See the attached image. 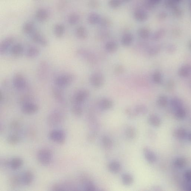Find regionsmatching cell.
Wrapping results in <instances>:
<instances>
[{
    "instance_id": "obj_24",
    "label": "cell",
    "mask_w": 191,
    "mask_h": 191,
    "mask_svg": "<svg viewBox=\"0 0 191 191\" xmlns=\"http://www.w3.org/2000/svg\"><path fill=\"white\" fill-rule=\"evenodd\" d=\"M188 133L186 130L183 128H179L174 131V136L176 138L182 140L187 137Z\"/></svg>"
},
{
    "instance_id": "obj_46",
    "label": "cell",
    "mask_w": 191,
    "mask_h": 191,
    "mask_svg": "<svg viewBox=\"0 0 191 191\" xmlns=\"http://www.w3.org/2000/svg\"><path fill=\"white\" fill-rule=\"evenodd\" d=\"M161 49V47L160 45H155L151 48L148 51V54L150 56H153L158 54Z\"/></svg>"
},
{
    "instance_id": "obj_8",
    "label": "cell",
    "mask_w": 191,
    "mask_h": 191,
    "mask_svg": "<svg viewBox=\"0 0 191 191\" xmlns=\"http://www.w3.org/2000/svg\"><path fill=\"white\" fill-rule=\"evenodd\" d=\"M14 38L12 36L6 38L1 41L0 44V53L1 54H4L8 50L14 42Z\"/></svg>"
},
{
    "instance_id": "obj_19",
    "label": "cell",
    "mask_w": 191,
    "mask_h": 191,
    "mask_svg": "<svg viewBox=\"0 0 191 191\" xmlns=\"http://www.w3.org/2000/svg\"><path fill=\"white\" fill-rule=\"evenodd\" d=\"M101 16L97 13H89L88 17V21L89 24L91 25L99 24Z\"/></svg>"
},
{
    "instance_id": "obj_52",
    "label": "cell",
    "mask_w": 191,
    "mask_h": 191,
    "mask_svg": "<svg viewBox=\"0 0 191 191\" xmlns=\"http://www.w3.org/2000/svg\"><path fill=\"white\" fill-rule=\"evenodd\" d=\"M100 5V4L98 1H91L88 2V7L92 9L98 8Z\"/></svg>"
},
{
    "instance_id": "obj_30",
    "label": "cell",
    "mask_w": 191,
    "mask_h": 191,
    "mask_svg": "<svg viewBox=\"0 0 191 191\" xmlns=\"http://www.w3.org/2000/svg\"><path fill=\"white\" fill-rule=\"evenodd\" d=\"M80 20V16L78 14L75 13L70 14L68 18V22L71 25H76Z\"/></svg>"
},
{
    "instance_id": "obj_9",
    "label": "cell",
    "mask_w": 191,
    "mask_h": 191,
    "mask_svg": "<svg viewBox=\"0 0 191 191\" xmlns=\"http://www.w3.org/2000/svg\"><path fill=\"white\" fill-rule=\"evenodd\" d=\"M89 95L88 91L82 90L78 91L74 96V101L76 103L80 104L83 102Z\"/></svg>"
},
{
    "instance_id": "obj_23",
    "label": "cell",
    "mask_w": 191,
    "mask_h": 191,
    "mask_svg": "<svg viewBox=\"0 0 191 191\" xmlns=\"http://www.w3.org/2000/svg\"><path fill=\"white\" fill-rule=\"evenodd\" d=\"M24 48L21 44H17L13 46L11 49V53L13 56H18L24 52Z\"/></svg>"
},
{
    "instance_id": "obj_27",
    "label": "cell",
    "mask_w": 191,
    "mask_h": 191,
    "mask_svg": "<svg viewBox=\"0 0 191 191\" xmlns=\"http://www.w3.org/2000/svg\"><path fill=\"white\" fill-rule=\"evenodd\" d=\"M149 123L152 126L158 127L161 124V120L160 117L155 114H151L149 118Z\"/></svg>"
},
{
    "instance_id": "obj_28",
    "label": "cell",
    "mask_w": 191,
    "mask_h": 191,
    "mask_svg": "<svg viewBox=\"0 0 191 191\" xmlns=\"http://www.w3.org/2000/svg\"><path fill=\"white\" fill-rule=\"evenodd\" d=\"M170 103L172 108H173L175 111L180 108H183L182 101L179 98H173L171 100Z\"/></svg>"
},
{
    "instance_id": "obj_32",
    "label": "cell",
    "mask_w": 191,
    "mask_h": 191,
    "mask_svg": "<svg viewBox=\"0 0 191 191\" xmlns=\"http://www.w3.org/2000/svg\"><path fill=\"white\" fill-rule=\"evenodd\" d=\"M166 34V30L164 28H160L154 33L152 39L155 41H158L162 39Z\"/></svg>"
},
{
    "instance_id": "obj_57",
    "label": "cell",
    "mask_w": 191,
    "mask_h": 191,
    "mask_svg": "<svg viewBox=\"0 0 191 191\" xmlns=\"http://www.w3.org/2000/svg\"><path fill=\"white\" fill-rule=\"evenodd\" d=\"M85 190L87 191H94L96 190L95 186L91 183H88L85 184Z\"/></svg>"
},
{
    "instance_id": "obj_5",
    "label": "cell",
    "mask_w": 191,
    "mask_h": 191,
    "mask_svg": "<svg viewBox=\"0 0 191 191\" xmlns=\"http://www.w3.org/2000/svg\"><path fill=\"white\" fill-rule=\"evenodd\" d=\"M104 81V77L103 75L100 73H93L90 76V81L91 85L97 88L102 86Z\"/></svg>"
},
{
    "instance_id": "obj_41",
    "label": "cell",
    "mask_w": 191,
    "mask_h": 191,
    "mask_svg": "<svg viewBox=\"0 0 191 191\" xmlns=\"http://www.w3.org/2000/svg\"><path fill=\"white\" fill-rule=\"evenodd\" d=\"M147 108L144 105H137L135 109V113L137 114H144L147 113Z\"/></svg>"
},
{
    "instance_id": "obj_7",
    "label": "cell",
    "mask_w": 191,
    "mask_h": 191,
    "mask_svg": "<svg viewBox=\"0 0 191 191\" xmlns=\"http://www.w3.org/2000/svg\"><path fill=\"white\" fill-rule=\"evenodd\" d=\"M31 39L33 42L39 44L43 46H46L48 45V42L47 39L41 35L38 30H34L32 33Z\"/></svg>"
},
{
    "instance_id": "obj_29",
    "label": "cell",
    "mask_w": 191,
    "mask_h": 191,
    "mask_svg": "<svg viewBox=\"0 0 191 191\" xmlns=\"http://www.w3.org/2000/svg\"><path fill=\"white\" fill-rule=\"evenodd\" d=\"M34 24L32 22H28L24 24L22 30L24 33L29 34L34 31Z\"/></svg>"
},
{
    "instance_id": "obj_62",
    "label": "cell",
    "mask_w": 191,
    "mask_h": 191,
    "mask_svg": "<svg viewBox=\"0 0 191 191\" xmlns=\"http://www.w3.org/2000/svg\"><path fill=\"white\" fill-rule=\"evenodd\" d=\"M188 140L189 141H190L191 140V134L190 133H188L187 137H186Z\"/></svg>"
},
{
    "instance_id": "obj_33",
    "label": "cell",
    "mask_w": 191,
    "mask_h": 191,
    "mask_svg": "<svg viewBox=\"0 0 191 191\" xmlns=\"http://www.w3.org/2000/svg\"><path fill=\"white\" fill-rule=\"evenodd\" d=\"M161 1L160 0H150L145 1L144 2V7L148 10L152 9L155 6L158 5Z\"/></svg>"
},
{
    "instance_id": "obj_35",
    "label": "cell",
    "mask_w": 191,
    "mask_h": 191,
    "mask_svg": "<svg viewBox=\"0 0 191 191\" xmlns=\"http://www.w3.org/2000/svg\"><path fill=\"white\" fill-rule=\"evenodd\" d=\"M20 140V137L16 134H11L7 137V141L10 144L16 145L19 143Z\"/></svg>"
},
{
    "instance_id": "obj_45",
    "label": "cell",
    "mask_w": 191,
    "mask_h": 191,
    "mask_svg": "<svg viewBox=\"0 0 191 191\" xmlns=\"http://www.w3.org/2000/svg\"><path fill=\"white\" fill-rule=\"evenodd\" d=\"M181 1H166L164 2V6L166 7H170L172 8L174 7L178 6V4L181 2Z\"/></svg>"
},
{
    "instance_id": "obj_1",
    "label": "cell",
    "mask_w": 191,
    "mask_h": 191,
    "mask_svg": "<svg viewBox=\"0 0 191 191\" xmlns=\"http://www.w3.org/2000/svg\"><path fill=\"white\" fill-rule=\"evenodd\" d=\"M37 156L39 162L45 166L50 164L52 159V154L51 151L46 149H43L39 150L38 152Z\"/></svg>"
},
{
    "instance_id": "obj_50",
    "label": "cell",
    "mask_w": 191,
    "mask_h": 191,
    "mask_svg": "<svg viewBox=\"0 0 191 191\" xmlns=\"http://www.w3.org/2000/svg\"><path fill=\"white\" fill-rule=\"evenodd\" d=\"M72 111L75 115L80 116L82 114V109L80 107L78 106H74L72 109Z\"/></svg>"
},
{
    "instance_id": "obj_40",
    "label": "cell",
    "mask_w": 191,
    "mask_h": 191,
    "mask_svg": "<svg viewBox=\"0 0 191 191\" xmlns=\"http://www.w3.org/2000/svg\"><path fill=\"white\" fill-rule=\"evenodd\" d=\"M99 24L101 27H108L111 26L112 22L109 18L101 17Z\"/></svg>"
},
{
    "instance_id": "obj_13",
    "label": "cell",
    "mask_w": 191,
    "mask_h": 191,
    "mask_svg": "<svg viewBox=\"0 0 191 191\" xmlns=\"http://www.w3.org/2000/svg\"><path fill=\"white\" fill-rule=\"evenodd\" d=\"M191 68L190 65H183L178 70V74L180 77L186 78L190 76Z\"/></svg>"
},
{
    "instance_id": "obj_63",
    "label": "cell",
    "mask_w": 191,
    "mask_h": 191,
    "mask_svg": "<svg viewBox=\"0 0 191 191\" xmlns=\"http://www.w3.org/2000/svg\"><path fill=\"white\" fill-rule=\"evenodd\" d=\"M187 47L189 49H191V40H189L187 43Z\"/></svg>"
},
{
    "instance_id": "obj_36",
    "label": "cell",
    "mask_w": 191,
    "mask_h": 191,
    "mask_svg": "<svg viewBox=\"0 0 191 191\" xmlns=\"http://www.w3.org/2000/svg\"><path fill=\"white\" fill-rule=\"evenodd\" d=\"M133 180L132 177L129 174H124L122 176V181L123 184L125 185H130L132 184Z\"/></svg>"
},
{
    "instance_id": "obj_12",
    "label": "cell",
    "mask_w": 191,
    "mask_h": 191,
    "mask_svg": "<svg viewBox=\"0 0 191 191\" xmlns=\"http://www.w3.org/2000/svg\"><path fill=\"white\" fill-rule=\"evenodd\" d=\"M36 16L38 20L43 22L48 19L49 16V13L45 9H39L36 12Z\"/></svg>"
},
{
    "instance_id": "obj_10",
    "label": "cell",
    "mask_w": 191,
    "mask_h": 191,
    "mask_svg": "<svg viewBox=\"0 0 191 191\" xmlns=\"http://www.w3.org/2000/svg\"><path fill=\"white\" fill-rule=\"evenodd\" d=\"M134 17L137 21L140 22H143L147 20L149 15L145 10L140 9L135 10L134 13Z\"/></svg>"
},
{
    "instance_id": "obj_44",
    "label": "cell",
    "mask_w": 191,
    "mask_h": 191,
    "mask_svg": "<svg viewBox=\"0 0 191 191\" xmlns=\"http://www.w3.org/2000/svg\"><path fill=\"white\" fill-rule=\"evenodd\" d=\"M102 144L104 147L106 149H109L112 146V142L111 139L108 137H104L102 139Z\"/></svg>"
},
{
    "instance_id": "obj_60",
    "label": "cell",
    "mask_w": 191,
    "mask_h": 191,
    "mask_svg": "<svg viewBox=\"0 0 191 191\" xmlns=\"http://www.w3.org/2000/svg\"><path fill=\"white\" fill-rule=\"evenodd\" d=\"M54 94L55 97L56 99H57L58 100H62V94H61L60 92L59 91H56V90H54Z\"/></svg>"
},
{
    "instance_id": "obj_2",
    "label": "cell",
    "mask_w": 191,
    "mask_h": 191,
    "mask_svg": "<svg viewBox=\"0 0 191 191\" xmlns=\"http://www.w3.org/2000/svg\"><path fill=\"white\" fill-rule=\"evenodd\" d=\"M73 74H67L58 76L55 80V83L58 86L65 87L71 84L74 80Z\"/></svg>"
},
{
    "instance_id": "obj_11",
    "label": "cell",
    "mask_w": 191,
    "mask_h": 191,
    "mask_svg": "<svg viewBox=\"0 0 191 191\" xmlns=\"http://www.w3.org/2000/svg\"><path fill=\"white\" fill-rule=\"evenodd\" d=\"M33 178L34 176L33 172L30 171H26L21 177V181L25 186H29L33 183Z\"/></svg>"
},
{
    "instance_id": "obj_54",
    "label": "cell",
    "mask_w": 191,
    "mask_h": 191,
    "mask_svg": "<svg viewBox=\"0 0 191 191\" xmlns=\"http://www.w3.org/2000/svg\"><path fill=\"white\" fill-rule=\"evenodd\" d=\"M125 68L123 65H117L114 68V72L116 74H122L124 71Z\"/></svg>"
},
{
    "instance_id": "obj_16",
    "label": "cell",
    "mask_w": 191,
    "mask_h": 191,
    "mask_svg": "<svg viewBox=\"0 0 191 191\" xmlns=\"http://www.w3.org/2000/svg\"><path fill=\"white\" fill-rule=\"evenodd\" d=\"M24 164L23 160L22 159L18 157L13 158L9 163L10 167L13 169H17L22 167Z\"/></svg>"
},
{
    "instance_id": "obj_55",
    "label": "cell",
    "mask_w": 191,
    "mask_h": 191,
    "mask_svg": "<svg viewBox=\"0 0 191 191\" xmlns=\"http://www.w3.org/2000/svg\"><path fill=\"white\" fill-rule=\"evenodd\" d=\"M172 36L175 37H179L181 36L182 31L181 29L178 27H175L172 30Z\"/></svg>"
},
{
    "instance_id": "obj_43",
    "label": "cell",
    "mask_w": 191,
    "mask_h": 191,
    "mask_svg": "<svg viewBox=\"0 0 191 191\" xmlns=\"http://www.w3.org/2000/svg\"><path fill=\"white\" fill-rule=\"evenodd\" d=\"M175 111V117L179 120H183L186 117V111L183 108L177 109Z\"/></svg>"
},
{
    "instance_id": "obj_48",
    "label": "cell",
    "mask_w": 191,
    "mask_h": 191,
    "mask_svg": "<svg viewBox=\"0 0 191 191\" xmlns=\"http://www.w3.org/2000/svg\"><path fill=\"white\" fill-rule=\"evenodd\" d=\"M175 81L172 79H170L166 82V89L168 91H172L175 89Z\"/></svg>"
},
{
    "instance_id": "obj_26",
    "label": "cell",
    "mask_w": 191,
    "mask_h": 191,
    "mask_svg": "<svg viewBox=\"0 0 191 191\" xmlns=\"http://www.w3.org/2000/svg\"><path fill=\"white\" fill-rule=\"evenodd\" d=\"M121 168L120 163L117 161H113L110 163L108 166L109 170L114 173H117L120 172Z\"/></svg>"
},
{
    "instance_id": "obj_25",
    "label": "cell",
    "mask_w": 191,
    "mask_h": 191,
    "mask_svg": "<svg viewBox=\"0 0 191 191\" xmlns=\"http://www.w3.org/2000/svg\"><path fill=\"white\" fill-rule=\"evenodd\" d=\"M21 181V177L18 175L11 177L10 180V184L12 188H16L20 185Z\"/></svg>"
},
{
    "instance_id": "obj_51",
    "label": "cell",
    "mask_w": 191,
    "mask_h": 191,
    "mask_svg": "<svg viewBox=\"0 0 191 191\" xmlns=\"http://www.w3.org/2000/svg\"><path fill=\"white\" fill-rule=\"evenodd\" d=\"M68 4V1H59L57 4V8L58 10H65V7Z\"/></svg>"
},
{
    "instance_id": "obj_59",
    "label": "cell",
    "mask_w": 191,
    "mask_h": 191,
    "mask_svg": "<svg viewBox=\"0 0 191 191\" xmlns=\"http://www.w3.org/2000/svg\"><path fill=\"white\" fill-rule=\"evenodd\" d=\"M191 173L190 170L186 171L184 174V178L187 182H191Z\"/></svg>"
},
{
    "instance_id": "obj_37",
    "label": "cell",
    "mask_w": 191,
    "mask_h": 191,
    "mask_svg": "<svg viewBox=\"0 0 191 191\" xmlns=\"http://www.w3.org/2000/svg\"><path fill=\"white\" fill-rule=\"evenodd\" d=\"M187 164V161L185 158L180 157L177 158L175 162V166L178 169H182Z\"/></svg>"
},
{
    "instance_id": "obj_39",
    "label": "cell",
    "mask_w": 191,
    "mask_h": 191,
    "mask_svg": "<svg viewBox=\"0 0 191 191\" xmlns=\"http://www.w3.org/2000/svg\"><path fill=\"white\" fill-rule=\"evenodd\" d=\"M172 15L175 17L180 18L182 17L183 15V12L182 10L178 6H177L172 8Z\"/></svg>"
},
{
    "instance_id": "obj_21",
    "label": "cell",
    "mask_w": 191,
    "mask_h": 191,
    "mask_svg": "<svg viewBox=\"0 0 191 191\" xmlns=\"http://www.w3.org/2000/svg\"><path fill=\"white\" fill-rule=\"evenodd\" d=\"M134 36L132 33H125L121 39L122 44L125 47L129 46L132 44L134 40Z\"/></svg>"
},
{
    "instance_id": "obj_34",
    "label": "cell",
    "mask_w": 191,
    "mask_h": 191,
    "mask_svg": "<svg viewBox=\"0 0 191 191\" xmlns=\"http://www.w3.org/2000/svg\"><path fill=\"white\" fill-rule=\"evenodd\" d=\"M113 102L109 99H104L101 101L100 102V107L102 109L107 110L109 109L112 107Z\"/></svg>"
},
{
    "instance_id": "obj_56",
    "label": "cell",
    "mask_w": 191,
    "mask_h": 191,
    "mask_svg": "<svg viewBox=\"0 0 191 191\" xmlns=\"http://www.w3.org/2000/svg\"><path fill=\"white\" fill-rule=\"evenodd\" d=\"M177 47L173 44H171L168 46L166 48V51L169 54H172L176 51Z\"/></svg>"
},
{
    "instance_id": "obj_15",
    "label": "cell",
    "mask_w": 191,
    "mask_h": 191,
    "mask_svg": "<svg viewBox=\"0 0 191 191\" xmlns=\"http://www.w3.org/2000/svg\"><path fill=\"white\" fill-rule=\"evenodd\" d=\"M40 50L38 47L32 46L27 49L26 56L29 58H33L38 56L40 53Z\"/></svg>"
},
{
    "instance_id": "obj_14",
    "label": "cell",
    "mask_w": 191,
    "mask_h": 191,
    "mask_svg": "<svg viewBox=\"0 0 191 191\" xmlns=\"http://www.w3.org/2000/svg\"><path fill=\"white\" fill-rule=\"evenodd\" d=\"M143 152L145 158L149 162L152 163H155L156 161L157 157L155 154L149 148H145L143 149Z\"/></svg>"
},
{
    "instance_id": "obj_38",
    "label": "cell",
    "mask_w": 191,
    "mask_h": 191,
    "mask_svg": "<svg viewBox=\"0 0 191 191\" xmlns=\"http://www.w3.org/2000/svg\"><path fill=\"white\" fill-rule=\"evenodd\" d=\"M157 104L161 107H166L168 103L167 97L164 95L160 96L157 101Z\"/></svg>"
},
{
    "instance_id": "obj_47",
    "label": "cell",
    "mask_w": 191,
    "mask_h": 191,
    "mask_svg": "<svg viewBox=\"0 0 191 191\" xmlns=\"http://www.w3.org/2000/svg\"><path fill=\"white\" fill-rule=\"evenodd\" d=\"M153 79L154 82L157 84L161 83L162 82V76L161 73L159 71H156L154 73L153 76Z\"/></svg>"
},
{
    "instance_id": "obj_58",
    "label": "cell",
    "mask_w": 191,
    "mask_h": 191,
    "mask_svg": "<svg viewBox=\"0 0 191 191\" xmlns=\"http://www.w3.org/2000/svg\"><path fill=\"white\" fill-rule=\"evenodd\" d=\"M168 14L166 12H162L159 13L158 16V18L159 20L163 21L164 20L167 18Z\"/></svg>"
},
{
    "instance_id": "obj_49",
    "label": "cell",
    "mask_w": 191,
    "mask_h": 191,
    "mask_svg": "<svg viewBox=\"0 0 191 191\" xmlns=\"http://www.w3.org/2000/svg\"><path fill=\"white\" fill-rule=\"evenodd\" d=\"M123 3L121 1L118 0H111L108 3L109 5L111 8L115 9L120 7Z\"/></svg>"
},
{
    "instance_id": "obj_20",
    "label": "cell",
    "mask_w": 191,
    "mask_h": 191,
    "mask_svg": "<svg viewBox=\"0 0 191 191\" xmlns=\"http://www.w3.org/2000/svg\"><path fill=\"white\" fill-rule=\"evenodd\" d=\"M76 34L79 39H86L88 37V32L85 27L81 26L76 29Z\"/></svg>"
},
{
    "instance_id": "obj_18",
    "label": "cell",
    "mask_w": 191,
    "mask_h": 191,
    "mask_svg": "<svg viewBox=\"0 0 191 191\" xmlns=\"http://www.w3.org/2000/svg\"><path fill=\"white\" fill-rule=\"evenodd\" d=\"M65 27L63 24H58L54 27L55 36L58 38H61L64 36L65 32Z\"/></svg>"
},
{
    "instance_id": "obj_17",
    "label": "cell",
    "mask_w": 191,
    "mask_h": 191,
    "mask_svg": "<svg viewBox=\"0 0 191 191\" xmlns=\"http://www.w3.org/2000/svg\"><path fill=\"white\" fill-rule=\"evenodd\" d=\"M61 120V116L57 112L52 113L49 116L48 122L50 125H54L59 123Z\"/></svg>"
},
{
    "instance_id": "obj_31",
    "label": "cell",
    "mask_w": 191,
    "mask_h": 191,
    "mask_svg": "<svg viewBox=\"0 0 191 191\" xmlns=\"http://www.w3.org/2000/svg\"><path fill=\"white\" fill-rule=\"evenodd\" d=\"M150 30L146 27H142L138 30V34L139 36L143 39H147L150 35Z\"/></svg>"
},
{
    "instance_id": "obj_4",
    "label": "cell",
    "mask_w": 191,
    "mask_h": 191,
    "mask_svg": "<svg viewBox=\"0 0 191 191\" xmlns=\"http://www.w3.org/2000/svg\"><path fill=\"white\" fill-rule=\"evenodd\" d=\"M49 137L52 140L59 144H63L65 141V134L61 130H54L51 131Z\"/></svg>"
},
{
    "instance_id": "obj_3",
    "label": "cell",
    "mask_w": 191,
    "mask_h": 191,
    "mask_svg": "<svg viewBox=\"0 0 191 191\" xmlns=\"http://www.w3.org/2000/svg\"><path fill=\"white\" fill-rule=\"evenodd\" d=\"M13 83L15 88L18 90L25 89L27 85L26 79L20 73H17L14 76Z\"/></svg>"
},
{
    "instance_id": "obj_6",
    "label": "cell",
    "mask_w": 191,
    "mask_h": 191,
    "mask_svg": "<svg viewBox=\"0 0 191 191\" xmlns=\"http://www.w3.org/2000/svg\"><path fill=\"white\" fill-rule=\"evenodd\" d=\"M21 110L22 112L25 114H33L39 111V106L36 103L27 102L22 105Z\"/></svg>"
},
{
    "instance_id": "obj_42",
    "label": "cell",
    "mask_w": 191,
    "mask_h": 191,
    "mask_svg": "<svg viewBox=\"0 0 191 191\" xmlns=\"http://www.w3.org/2000/svg\"><path fill=\"white\" fill-rule=\"evenodd\" d=\"M125 135L128 139H132L134 138L136 135L135 129L132 127H129L127 128L126 131H125Z\"/></svg>"
},
{
    "instance_id": "obj_53",
    "label": "cell",
    "mask_w": 191,
    "mask_h": 191,
    "mask_svg": "<svg viewBox=\"0 0 191 191\" xmlns=\"http://www.w3.org/2000/svg\"><path fill=\"white\" fill-rule=\"evenodd\" d=\"M39 68V73L41 75L46 74L47 71V67L45 62H42Z\"/></svg>"
},
{
    "instance_id": "obj_61",
    "label": "cell",
    "mask_w": 191,
    "mask_h": 191,
    "mask_svg": "<svg viewBox=\"0 0 191 191\" xmlns=\"http://www.w3.org/2000/svg\"><path fill=\"white\" fill-rule=\"evenodd\" d=\"M186 190L187 191H190L191 190V182H186L185 184Z\"/></svg>"
},
{
    "instance_id": "obj_22",
    "label": "cell",
    "mask_w": 191,
    "mask_h": 191,
    "mask_svg": "<svg viewBox=\"0 0 191 191\" xmlns=\"http://www.w3.org/2000/svg\"><path fill=\"white\" fill-rule=\"evenodd\" d=\"M118 44L114 41H108L105 45L106 51L110 53H114L117 51L118 49Z\"/></svg>"
}]
</instances>
